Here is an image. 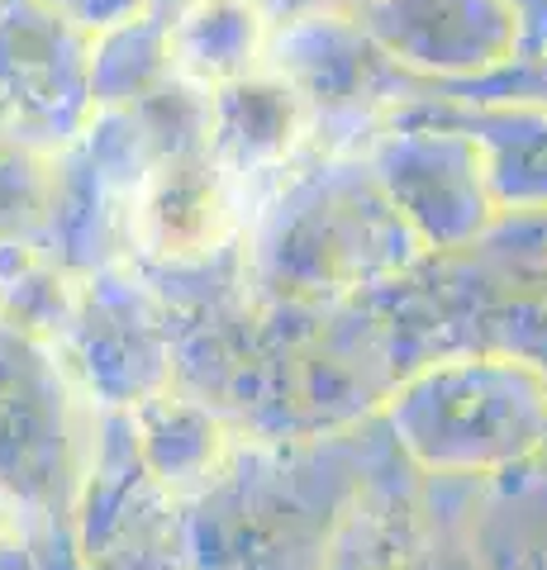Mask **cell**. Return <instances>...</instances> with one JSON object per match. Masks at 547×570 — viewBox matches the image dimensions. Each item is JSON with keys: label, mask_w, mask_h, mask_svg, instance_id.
<instances>
[{"label": "cell", "mask_w": 547, "mask_h": 570, "mask_svg": "<svg viewBox=\"0 0 547 570\" xmlns=\"http://www.w3.org/2000/svg\"><path fill=\"white\" fill-rule=\"evenodd\" d=\"M314 110L267 67L205 96V148L238 186L291 167L295 148L310 138Z\"/></svg>", "instance_id": "obj_6"}, {"label": "cell", "mask_w": 547, "mask_h": 570, "mask_svg": "<svg viewBox=\"0 0 547 570\" xmlns=\"http://www.w3.org/2000/svg\"><path fill=\"white\" fill-rule=\"evenodd\" d=\"M352 14L400 71L476 81L519 58V14L509 0H367Z\"/></svg>", "instance_id": "obj_4"}, {"label": "cell", "mask_w": 547, "mask_h": 570, "mask_svg": "<svg viewBox=\"0 0 547 570\" xmlns=\"http://www.w3.org/2000/svg\"><path fill=\"white\" fill-rule=\"evenodd\" d=\"M404 115L462 129L486 167L490 200L500 209H547V110L534 100H438L410 105Z\"/></svg>", "instance_id": "obj_8"}, {"label": "cell", "mask_w": 547, "mask_h": 570, "mask_svg": "<svg viewBox=\"0 0 547 570\" xmlns=\"http://www.w3.org/2000/svg\"><path fill=\"white\" fill-rule=\"evenodd\" d=\"M272 20L257 0H186V10L167 24V71L191 91L219 86L262 71Z\"/></svg>", "instance_id": "obj_9"}, {"label": "cell", "mask_w": 547, "mask_h": 570, "mask_svg": "<svg viewBox=\"0 0 547 570\" xmlns=\"http://www.w3.org/2000/svg\"><path fill=\"white\" fill-rule=\"evenodd\" d=\"M262 67L286 81L295 96H305L310 110L377 96L385 86V71H391L385 52L358 24V14L339 10L276 20L267 33Z\"/></svg>", "instance_id": "obj_7"}, {"label": "cell", "mask_w": 547, "mask_h": 570, "mask_svg": "<svg viewBox=\"0 0 547 570\" xmlns=\"http://www.w3.org/2000/svg\"><path fill=\"white\" fill-rule=\"evenodd\" d=\"M367 171L410 224L419 247H467L496 219L481 153L462 129L395 110Z\"/></svg>", "instance_id": "obj_3"}, {"label": "cell", "mask_w": 547, "mask_h": 570, "mask_svg": "<svg viewBox=\"0 0 547 570\" xmlns=\"http://www.w3.org/2000/svg\"><path fill=\"white\" fill-rule=\"evenodd\" d=\"M385 419L423 471L496 475L547 448V371L524 356H452L404 381Z\"/></svg>", "instance_id": "obj_1"}, {"label": "cell", "mask_w": 547, "mask_h": 570, "mask_svg": "<svg viewBox=\"0 0 547 570\" xmlns=\"http://www.w3.org/2000/svg\"><path fill=\"white\" fill-rule=\"evenodd\" d=\"M52 14H67L77 24H96V29H110V24H129L144 0H43Z\"/></svg>", "instance_id": "obj_10"}, {"label": "cell", "mask_w": 547, "mask_h": 570, "mask_svg": "<svg viewBox=\"0 0 547 570\" xmlns=\"http://www.w3.org/2000/svg\"><path fill=\"white\" fill-rule=\"evenodd\" d=\"M134 238L167 262L219 253L243 228V186L228 176L201 138L167 148L134 190Z\"/></svg>", "instance_id": "obj_5"}, {"label": "cell", "mask_w": 547, "mask_h": 570, "mask_svg": "<svg viewBox=\"0 0 547 570\" xmlns=\"http://www.w3.org/2000/svg\"><path fill=\"white\" fill-rule=\"evenodd\" d=\"M419 257V238L367 167L329 163L276 195L257 228V266L276 291H348Z\"/></svg>", "instance_id": "obj_2"}]
</instances>
